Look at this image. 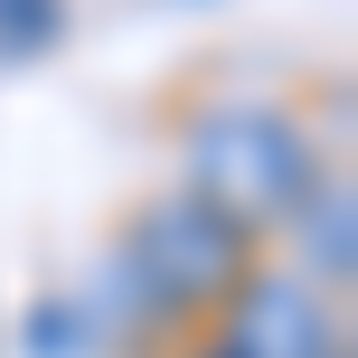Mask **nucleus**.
<instances>
[{
    "label": "nucleus",
    "mask_w": 358,
    "mask_h": 358,
    "mask_svg": "<svg viewBox=\"0 0 358 358\" xmlns=\"http://www.w3.org/2000/svg\"><path fill=\"white\" fill-rule=\"evenodd\" d=\"M19 349H29V358H85V349H94L85 302H38L29 321H19Z\"/></svg>",
    "instance_id": "6"
},
{
    "label": "nucleus",
    "mask_w": 358,
    "mask_h": 358,
    "mask_svg": "<svg viewBox=\"0 0 358 358\" xmlns=\"http://www.w3.org/2000/svg\"><path fill=\"white\" fill-rule=\"evenodd\" d=\"M245 273H255V236L227 227L208 198L161 189L113 236V264H104V283H94L85 321H94V340H104V330L113 340H161V330L217 321V302H227Z\"/></svg>",
    "instance_id": "1"
},
{
    "label": "nucleus",
    "mask_w": 358,
    "mask_h": 358,
    "mask_svg": "<svg viewBox=\"0 0 358 358\" xmlns=\"http://www.w3.org/2000/svg\"><path fill=\"white\" fill-rule=\"evenodd\" d=\"M189 358H236V349H227V340H198V349H189Z\"/></svg>",
    "instance_id": "7"
},
{
    "label": "nucleus",
    "mask_w": 358,
    "mask_h": 358,
    "mask_svg": "<svg viewBox=\"0 0 358 358\" xmlns=\"http://www.w3.org/2000/svg\"><path fill=\"white\" fill-rule=\"evenodd\" d=\"M208 340H227L236 358H321L330 340H340V311H321V292H311L302 273H264L255 264L245 283L217 302Z\"/></svg>",
    "instance_id": "3"
},
{
    "label": "nucleus",
    "mask_w": 358,
    "mask_h": 358,
    "mask_svg": "<svg viewBox=\"0 0 358 358\" xmlns=\"http://www.w3.org/2000/svg\"><path fill=\"white\" fill-rule=\"evenodd\" d=\"M66 29V0H0V66H29V57L57 48Z\"/></svg>",
    "instance_id": "5"
},
{
    "label": "nucleus",
    "mask_w": 358,
    "mask_h": 358,
    "mask_svg": "<svg viewBox=\"0 0 358 358\" xmlns=\"http://www.w3.org/2000/svg\"><path fill=\"white\" fill-rule=\"evenodd\" d=\"M321 358H349V340H330V349H321Z\"/></svg>",
    "instance_id": "8"
},
{
    "label": "nucleus",
    "mask_w": 358,
    "mask_h": 358,
    "mask_svg": "<svg viewBox=\"0 0 358 358\" xmlns=\"http://www.w3.org/2000/svg\"><path fill=\"white\" fill-rule=\"evenodd\" d=\"M321 142L302 132V113L283 104H255V94H236V104H198L189 113V179L179 189L208 198L227 227H245L255 245H264L273 227H292V208L311 198V179H321Z\"/></svg>",
    "instance_id": "2"
},
{
    "label": "nucleus",
    "mask_w": 358,
    "mask_h": 358,
    "mask_svg": "<svg viewBox=\"0 0 358 358\" xmlns=\"http://www.w3.org/2000/svg\"><path fill=\"white\" fill-rule=\"evenodd\" d=\"M292 236H302V283L311 292H349V273H358V198H349V170L311 179V198L292 208Z\"/></svg>",
    "instance_id": "4"
}]
</instances>
